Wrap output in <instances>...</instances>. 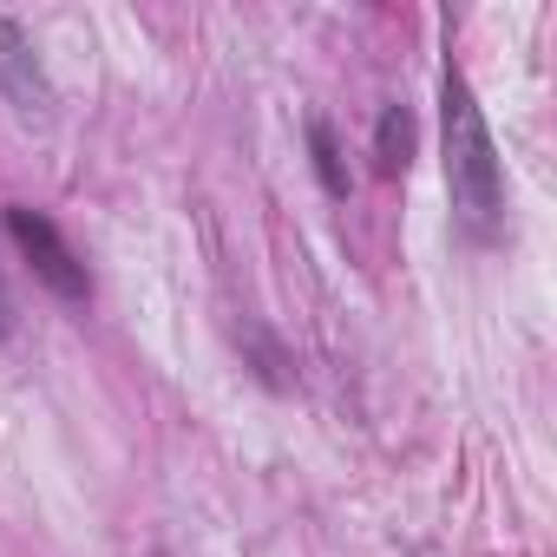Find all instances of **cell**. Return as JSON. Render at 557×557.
<instances>
[{"label":"cell","mask_w":557,"mask_h":557,"mask_svg":"<svg viewBox=\"0 0 557 557\" xmlns=\"http://www.w3.org/2000/svg\"><path fill=\"white\" fill-rule=\"evenodd\" d=\"M0 99H8L21 119H47L53 112V79H47L27 27L8 21V14H0Z\"/></svg>","instance_id":"3957f363"},{"label":"cell","mask_w":557,"mask_h":557,"mask_svg":"<svg viewBox=\"0 0 557 557\" xmlns=\"http://www.w3.org/2000/svg\"><path fill=\"white\" fill-rule=\"evenodd\" d=\"M14 329V302H8V289H0V335Z\"/></svg>","instance_id":"8992f818"},{"label":"cell","mask_w":557,"mask_h":557,"mask_svg":"<svg viewBox=\"0 0 557 557\" xmlns=\"http://www.w3.org/2000/svg\"><path fill=\"white\" fill-rule=\"evenodd\" d=\"M407 158H413V112L407 106H387L381 125H374V171L381 177H400Z\"/></svg>","instance_id":"277c9868"},{"label":"cell","mask_w":557,"mask_h":557,"mask_svg":"<svg viewBox=\"0 0 557 557\" xmlns=\"http://www.w3.org/2000/svg\"><path fill=\"white\" fill-rule=\"evenodd\" d=\"M440 112H446V190L453 210L472 236H492L505 216V171H498V145L485 132V112L466 86V73L446 60L440 66Z\"/></svg>","instance_id":"6da1fadb"},{"label":"cell","mask_w":557,"mask_h":557,"mask_svg":"<svg viewBox=\"0 0 557 557\" xmlns=\"http://www.w3.org/2000/svg\"><path fill=\"white\" fill-rule=\"evenodd\" d=\"M8 236L21 243L27 269L40 275V283H47L60 302H86V296H92L86 262H79V256H73V243L53 230V216H40V210H27V203H8Z\"/></svg>","instance_id":"7a4b0ae2"},{"label":"cell","mask_w":557,"mask_h":557,"mask_svg":"<svg viewBox=\"0 0 557 557\" xmlns=\"http://www.w3.org/2000/svg\"><path fill=\"white\" fill-rule=\"evenodd\" d=\"M309 151H315V177H322V190L329 197H348V171H342V151H335V132L315 119L309 125Z\"/></svg>","instance_id":"5b68a950"}]
</instances>
